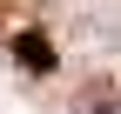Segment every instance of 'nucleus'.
Segmentation results:
<instances>
[{"mask_svg":"<svg viewBox=\"0 0 121 114\" xmlns=\"http://www.w3.org/2000/svg\"><path fill=\"white\" fill-rule=\"evenodd\" d=\"M13 61H20L27 74H47L54 67V40L40 34V27H27V34H13Z\"/></svg>","mask_w":121,"mask_h":114,"instance_id":"1","label":"nucleus"},{"mask_svg":"<svg viewBox=\"0 0 121 114\" xmlns=\"http://www.w3.org/2000/svg\"><path fill=\"white\" fill-rule=\"evenodd\" d=\"M87 114H121V101H94V107H87Z\"/></svg>","mask_w":121,"mask_h":114,"instance_id":"2","label":"nucleus"}]
</instances>
